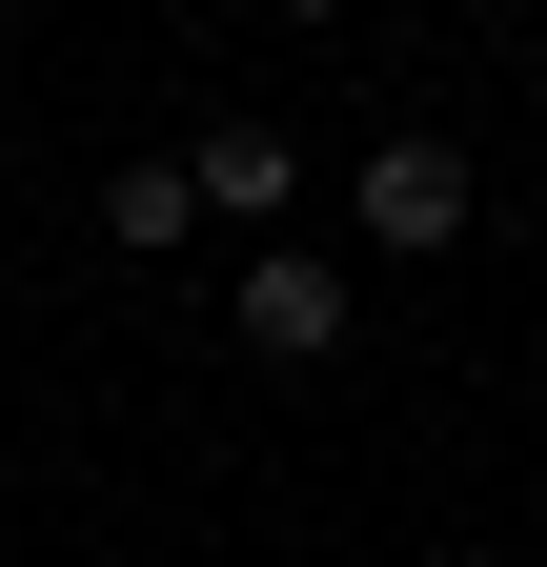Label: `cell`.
<instances>
[{
  "mask_svg": "<svg viewBox=\"0 0 547 567\" xmlns=\"http://www.w3.org/2000/svg\"><path fill=\"white\" fill-rule=\"evenodd\" d=\"M244 344H264V365H324V344H345V264L264 244V264H244Z\"/></svg>",
  "mask_w": 547,
  "mask_h": 567,
  "instance_id": "cell-2",
  "label": "cell"
},
{
  "mask_svg": "<svg viewBox=\"0 0 547 567\" xmlns=\"http://www.w3.org/2000/svg\"><path fill=\"white\" fill-rule=\"evenodd\" d=\"M183 183H203V224H285V203H305V142L285 122H203Z\"/></svg>",
  "mask_w": 547,
  "mask_h": 567,
  "instance_id": "cell-1",
  "label": "cell"
},
{
  "mask_svg": "<svg viewBox=\"0 0 547 567\" xmlns=\"http://www.w3.org/2000/svg\"><path fill=\"white\" fill-rule=\"evenodd\" d=\"M365 244H405V264L466 244V142H385V163H365Z\"/></svg>",
  "mask_w": 547,
  "mask_h": 567,
  "instance_id": "cell-3",
  "label": "cell"
},
{
  "mask_svg": "<svg viewBox=\"0 0 547 567\" xmlns=\"http://www.w3.org/2000/svg\"><path fill=\"white\" fill-rule=\"evenodd\" d=\"M183 224H203V183H183V163H122V183H102V244H143V264H163Z\"/></svg>",
  "mask_w": 547,
  "mask_h": 567,
  "instance_id": "cell-4",
  "label": "cell"
},
{
  "mask_svg": "<svg viewBox=\"0 0 547 567\" xmlns=\"http://www.w3.org/2000/svg\"><path fill=\"white\" fill-rule=\"evenodd\" d=\"M285 21H345V0H285Z\"/></svg>",
  "mask_w": 547,
  "mask_h": 567,
  "instance_id": "cell-5",
  "label": "cell"
}]
</instances>
